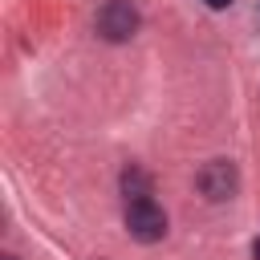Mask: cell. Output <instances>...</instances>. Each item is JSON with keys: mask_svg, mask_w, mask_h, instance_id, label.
Listing matches in <instances>:
<instances>
[{"mask_svg": "<svg viewBox=\"0 0 260 260\" xmlns=\"http://www.w3.org/2000/svg\"><path fill=\"white\" fill-rule=\"evenodd\" d=\"M126 232H130L134 240H142V244H154V240L167 236V211H162L150 195L126 199Z\"/></svg>", "mask_w": 260, "mask_h": 260, "instance_id": "obj_1", "label": "cell"}, {"mask_svg": "<svg viewBox=\"0 0 260 260\" xmlns=\"http://www.w3.org/2000/svg\"><path fill=\"white\" fill-rule=\"evenodd\" d=\"M0 260H16V256H0Z\"/></svg>", "mask_w": 260, "mask_h": 260, "instance_id": "obj_7", "label": "cell"}, {"mask_svg": "<svg viewBox=\"0 0 260 260\" xmlns=\"http://www.w3.org/2000/svg\"><path fill=\"white\" fill-rule=\"evenodd\" d=\"M203 4H207V8H228L232 0H203Z\"/></svg>", "mask_w": 260, "mask_h": 260, "instance_id": "obj_5", "label": "cell"}, {"mask_svg": "<svg viewBox=\"0 0 260 260\" xmlns=\"http://www.w3.org/2000/svg\"><path fill=\"white\" fill-rule=\"evenodd\" d=\"M98 32H102L106 41H114V45L130 41V37L138 32V8H134L130 0H106V4L98 8Z\"/></svg>", "mask_w": 260, "mask_h": 260, "instance_id": "obj_2", "label": "cell"}, {"mask_svg": "<svg viewBox=\"0 0 260 260\" xmlns=\"http://www.w3.org/2000/svg\"><path fill=\"white\" fill-rule=\"evenodd\" d=\"M122 191H126V199H142V195H150V179H146V171L126 167V171H122Z\"/></svg>", "mask_w": 260, "mask_h": 260, "instance_id": "obj_4", "label": "cell"}, {"mask_svg": "<svg viewBox=\"0 0 260 260\" xmlns=\"http://www.w3.org/2000/svg\"><path fill=\"white\" fill-rule=\"evenodd\" d=\"M199 191L211 199V203H223V199H232L236 195V187H240V175H236V167L228 162V158H211L203 171H199Z\"/></svg>", "mask_w": 260, "mask_h": 260, "instance_id": "obj_3", "label": "cell"}, {"mask_svg": "<svg viewBox=\"0 0 260 260\" xmlns=\"http://www.w3.org/2000/svg\"><path fill=\"white\" fill-rule=\"evenodd\" d=\"M252 256H256V260H260V240H256V248H252Z\"/></svg>", "mask_w": 260, "mask_h": 260, "instance_id": "obj_6", "label": "cell"}]
</instances>
